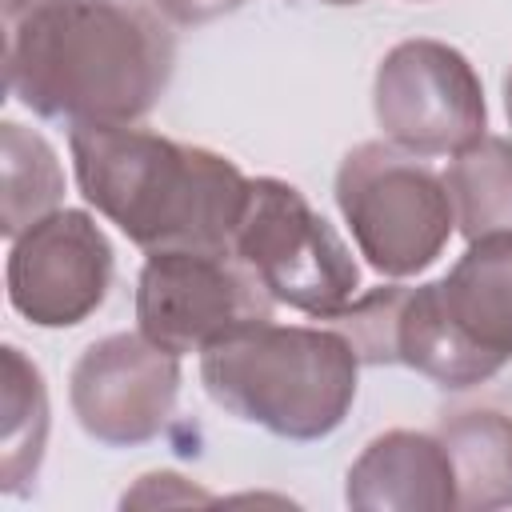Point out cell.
Returning a JSON list of instances; mask_svg holds the SVG:
<instances>
[{
	"label": "cell",
	"instance_id": "obj_7",
	"mask_svg": "<svg viewBox=\"0 0 512 512\" xmlns=\"http://www.w3.org/2000/svg\"><path fill=\"white\" fill-rule=\"evenodd\" d=\"M376 124L412 156H456L484 136V88L472 64L440 40H404L376 68Z\"/></svg>",
	"mask_w": 512,
	"mask_h": 512
},
{
	"label": "cell",
	"instance_id": "obj_10",
	"mask_svg": "<svg viewBox=\"0 0 512 512\" xmlns=\"http://www.w3.org/2000/svg\"><path fill=\"white\" fill-rule=\"evenodd\" d=\"M436 308L456 344L492 380L512 360V232L468 240V252L432 280Z\"/></svg>",
	"mask_w": 512,
	"mask_h": 512
},
{
	"label": "cell",
	"instance_id": "obj_5",
	"mask_svg": "<svg viewBox=\"0 0 512 512\" xmlns=\"http://www.w3.org/2000/svg\"><path fill=\"white\" fill-rule=\"evenodd\" d=\"M232 252L260 276L272 300L320 320L340 312L360 288V268L336 228L300 188L272 176L248 180Z\"/></svg>",
	"mask_w": 512,
	"mask_h": 512
},
{
	"label": "cell",
	"instance_id": "obj_12",
	"mask_svg": "<svg viewBox=\"0 0 512 512\" xmlns=\"http://www.w3.org/2000/svg\"><path fill=\"white\" fill-rule=\"evenodd\" d=\"M48 440V392L40 368L16 348L4 344L0 356V488L24 496L40 472Z\"/></svg>",
	"mask_w": 512,
	"mask_h": 512
},
{
	"label": "cell",
	"instance_id": "obj_2",
	"mask_svg": "<svg viewBox=\"0 0 512 512\" xmlns=\"http://www.w3.org/2000/svg\"><path fill=\"white\" fill-rule=\"evenodd\" d=\"M84 200L144 252H232L248 176L220 152L136 124H76L68 136Z\"/></svg>",
	"mask_w": 512,
	"mask_h": 512
},
{
	"label": "cell",
	"instance_id": "obj_11",
	"mask_svg": "<svg viewBox=\"0 0 512 512\" xmlns=\"http://www.w3.org/2000/svg\"><path fill=\"white\" fill-rule=\"evenodd\" d=\"M348 504L368 512L388 508H456V476L440 436L392 428L376 436L348 468Z\"/></svg>",
	"mask_w": 512,
	"mask_h": 512
},
{
	"label": "cell",
	"instance_id": "obj_15",
	"mask_svg": "<svg viewBox=\"0 0 512 512\" xmlns=\"http://www.w3.org/2000/svg\"><path fill=\"white\" fill-rule=\"evenodd\" d=\"M0 156H4V236L16 240L24 228H32L36 220H44L48 212H56L60 196H64V168L52 152V144L8 120L0 132Z\"/></svg>",
	"mask_w": 512,
	"mask_h": 512
},
{
	"label": "cell",
	"instance_id": "obj_16",
	"mask_svg": "<svg viewBox=\"0 0 512 512\" xmlns=\"http://www.w3.org/2000/svg\"><path fill=\"white\" fill-rule=\"evenodd\" d=\"M408 284H380L364 296H352L340 312H332V328L352 344L356 360L368 368L396 364V324L404 308Z\"/></svg>",
	"mask_w": 512,
	"mask_h": 512
},
{
	"label": "cell",
	"instance_id": "obj_18",
	"mask_svg": "<svg viewBox=\"0 0 512 512\" xmlns=\"http://www.w3.org/2000/svg\"><path fill=\"white\" fill-rule=\"evenodd\" d=\"M152 4H156V12L168 24H176V28H200V24H212V20L228 16V12H236L248 0H152Z\"/></svg>",
	"mask_w": 512,
	"mask_h": 512
},
{
	"label": "cell",
	"instance_id": "obj_8",
	"mask_svg": "<svg viewBox=\"0 0 512 512\" xmlns=\"http://www.w3.org/2000/svg\"><path fill=\"white\" fill-rule=\"evenodd\" d=\"M180 396V356L144 332H116L80 352L68 376V400L80 428L108 444L132 448L156 440Z\"/></svg>",
	"mask_w": 512,
	"mask_h": 512
},
{
	"label": "cell",
	"instance_id": "obj_1",
	"mask_svg": "<svg viewBox=\"0 0 512 512\" xmlns=\"http://www.w3.org/2000/svg\"><path fill=\"white\" fill-rule=\"evenodd\" d=\"M172 56V32L132 0H4V80L44 120L136 124Z\"/></svg>",
	"mask_w": 512,
	"mask_h": 512
},
{
	"label": "cell",
	"instance_id": "obj_3",
	"mask_svg": "<svg viewBox=\"0 0 512 512\" xmlns=\"http://www.w3.org/2000/svg\"><path fill=\"white\" fill-rule=\"evenodd\" d=\"M360 360L336 328L252 324L200 352L204 392L236 420L284 440H320L356 400Z\"/></svg>",
	"mask_w": 512,
	"mask_h": 512
},
{
	"label": "cell",
	"instance_id": "obj_9",
	"mask_svg": "<svg viewBox=\"0 0 512 512\" xmlns=\"http://www.w3.org/2000/svg\"><path fill=\"white\" fill-rule=\"evenodd\" d=\"M112 244L88 212L56 208L12 240L8 304L36 328L88 320L112 288Z\"/></svg>",
	"mask_w": 512,
	"mask_h": 512
},
{
	"label": "cell",
	"instance_id": "obj_4",
	"mask_svg": "<svg viewBox=\"0 0 512 512\" xmlns=\"http://www.w3.org/2000/svg\"><path fill=\"white\" fill-rule=\"evenodd\" d=\"M336 204L360 256L380 276L396 280L424 272L456 228L444 176L392 140H368L344 156L336 172Z\"/></svg>",
	"mask_w": 512,
	"mask_h": 512
},
{
	"label": "cell",
	"instance_id": "obj_20",
	"mask_svg": "<svg viewBox=\"0 0 512 512\" xmlns=\"http://www.w3.org/2000/svg\"><path fill=\"white\" fill-rule=\"evenodd\" d=\"M320 4H360V0H320Z\"/></svg>",
	"mask_w": 512,
	"mask_h": 512
},
{
	"label": "cell",
	"instance_id": "obj_14",
	"mask_svg": "<svg viewBox=\"0 0 512 512\" xmlns=\"http://www.w3.org/2000/svg\"><path fill=\"white\" fill-rule=\"evenodd\" d=\"M456 228L468 240L512 232V140L480 136L460 148L444 172Z\"/></svg>",
	"mask_w": 512,
	"mask_h": 512
},
{
	"label": "cell",
	"instance_id": "obj_6",
	"mask_svg": "<svg viewBox=\"0 0 512 512\" xmlns=\"http://www.w3.org/2000/svg\"><path fill=\"white\" fill-rule=\"evenodd\" d=\"M272 304V292L236 252H148L136 280L140 332L176 356L272 320Z\"/></svg>",
	"mask_w": 512,
	"mask_h": 512
},
{
	"label": "cell",
	"instance_id": "obj_17",
	"mask_svg": "<svg viewBox=\"0 0 512 512\" xmlns=\"http://www.w3.org/2000/svg\"><path fill=\"white\" fill-rule=\"evenodd\" d=\"M208 500H212L208 492L192 488L176 472H148L132 492H124V508L128 504H208Z\"/></svg>",
	"mask_w": 512,
	"mask_h": 512
},
{
	"label": "cell",
	"instance_id": "obj_19",
	"mask_svg": "<svg viewBox=\"0 0 512 512\" xmlns=\"http://www.w3.org/2000/svg\"><path fill=\"white\" fill-rule=\"evenodd\" d=\"M504 108H508V124H512V72L504 80Z\"/></svg>",
	"mask_w": 512,
	"mask_h": 512
},
{
	"label": "cell",
	"instance_id": "obj_13",
	"mask_svg": "<svg viewBox=\"0 0 512 512\" xmlns=\"http://www.w3.org/2000/svg\"><path fill=\"white\" fill-rule=\"evenodd\" d=\"M440 440L456 476V508L512 504V420L500 412H460L444 420Z\"/></svg>",
	"mask_w": 512,
	"mask_h": 512
}]
</instances>
